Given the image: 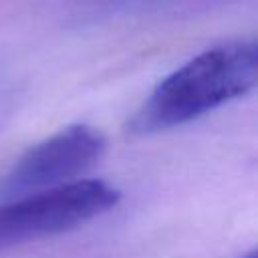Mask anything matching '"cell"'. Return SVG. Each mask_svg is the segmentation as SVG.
Listing matches in <instances>:
<instances>
[{
  "instance_id": "6da1fadb",
  "label": "cell",
  "mask_w": 258,
  "mask_h": 258,
  "mask_svg": "<svg viewBox=\"0 0 258 258\" xmlns=\"http://www.w3.org/2000/svg\"><path fill=\"white\" fill-rule=\"evenodd\" d=\"M258 48L254 40L212 46L165 79L149 93L129 119L131 133L149 135L185 125L256 87Z\"/></svg>"
},
{
  "instance_id": "7a4b0ae2",
  "label": "cell",
  "mask_w": 258,
  "mask_h": 258,
  "mask_svg": "<svg viewBox=\"0 0 258 258\" xmlns=\"http://www.w3.org/2000/svg\"><path fill=\"white\" fill-rule=\"evenodd\" d=\"M121 191L103 179H77L0 204V252L73 230L113 210Z\"/></svg>"
},
{
  "instance_id": "3957f363",
  "label": "cell",
  "mask_w": 258,
  "mask_h": 258,
  "mask_svg": "<svg viewBox=\"0 0 258 258\" xmlns=\"http://www.w3.org/2000/svg\"><path fill=\"white\" fill-rule=\"evenodd\" d=\"M103 133L73 123L32 145L2 181L4 196H26L81 179L105 153Z\"/></svg>"
},
{
  "instance_id": "277c9868",
  "label": "cell",
  "mask_w": 258,
  "mask_h": 258,
  "mask_svg": "<svg viewBox=\"0 0 258 258\" xmlns=\"http://www.w3.org/2000/svg\"><path fill=\"white\" fill-rule=\"evenodd\" d=\"M240 258H258V254L252 250V252H248V254H244V256H240Z\"/></svg>"
}]
</instances>
